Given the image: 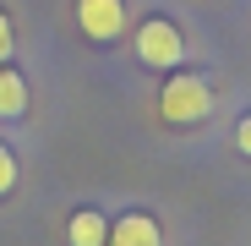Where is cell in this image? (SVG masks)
Returning <instances> with one entry per match:
<instances>
[{"label": "cell", "instance_id": "52a82bcc", "mask_svg": "<svg viewBox=\"0 0 251 246\" xmlns=\"http://www.w3.org/2000/svg\"><path fill=\"white\" fill-rule=\"evenodd\" d=\"M17 175H22V170H17V153H11L6 142H0V197H6V191L17 186Z\"/></svg>", "mask_w": 251, "mask_h": 246}, {"label": "cell", "instance_id": "9c48e42d", "mask_svg": "<svg viewBox=\"0 0 251 246\" xmlns=\"http://www.w3.org/2000/svg\"><path fill=\"white\" fill-rule=\"evenodd\" d=\"M235 148L251 159V115H240V126H235Z\"/></svg>", "mask_w": 251, "mask_h": 246}, {"label": "cell", "instance_id": "7a4b0ae2", "mask_svg": "<svg viewBox=\"0 0 251 246\" xmlns=\"http://www.w3.org/2000/svg\"><path fill=\"white\" fill-rule=\"evenodd\" d=\"M131 50L148 71H175V66H186V33L170 17H142L131 33Z\"/></svg>", "mask_w": 251, "mask_h": 246}, {"label": "cell", "instance_id": "277c9868", "mask_svg": "<svg viewBox=\"0 0 251 246\" xmlns=\"http://www.w3.org/2000/svg\"><path fill=\"white\" fill-rule=\"evenodd\" d=\"M104 246H164V230H158L153 214L126 208L120 219H109V241H104Z\"/></svg>", "mask_w": 251, "mask_h": 246}, {"label": "cell", "instance_id": "3957f363", "mask_svg": "<svg viewBox=\"0 0 251 246\" xmlns=\"http://www.w3.org/2000/svg\"><path fill=\"white\" fill-rule=\"evenodd\" d=\"M71 17H76V33L88 44H115V38L131 27V6L126 0H71Z\"/></svg>", "mask_w": 251, "mask_h": 246}, {"label": "cell", "instance_id": "5b68a950", "mask_svg": "<svg viewBox=\"0 0 251 246\" xmlns=\"http://www.w3.org/2000/svg\"><path fill=\"white\" fill-rule=\"evenodd\" d=\"M27 104H33L27 77H22L11 60H0V120H22V115H27Z\"/></svg>", "mask_w": 251, "mask_h": 246}, {"label": "cell", "instance_id": "6da1fadb", "mask_svg": "<svg viewBox=\"0 0 251 246\" xmlns=\"http://www.w3.org/2000/svg\"><path fill=\"white\" fill-rule=\"evenodd\" d=\"M207 115H213V82H207L202 71L175 66L170 77H164V88H158V120L175 126V132H191Z\"/></svg>", "mask_w": 251, "mask_h": 246}, {"label": "cell", "instance_id": "8992f818", "mask_svg": "<svg viewBox=\"0 0 251 246\" xmlns=\"http://www.w3.org/2000/svg\"><path fill=\"white\" fill-rule=\"evenodd\" d=\"M66 241H71V246H104V241H109L104 208H76V214L66 219Z\"/></svg>", "mask_w": 251, "mask_h": 246}, {"label": "cell", "instance_id": "ba28073f", "mask_svg": "<svg viewBox=\"0 0 251 246\" xmlns=\"http://www.w3.org/2000/svg\"><path fill=\"white\" fill-rule=\"evenodd\" d=\"M11 50H17V22H11L6 6H0V60H11Z\"/></svg>", "mask_w": 251, "mask_h": 246}]
</instances>
